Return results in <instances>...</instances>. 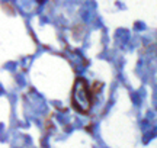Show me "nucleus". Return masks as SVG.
<instances>
[{"mask_svg": "<svg viewBox=\"0 0 157 148\" xmlns=\"http://www.w3.org/2000/svg\"><path fill=\"white\" fill-rule=\"evenodd\" d=\"M102 83L99 81H93V84L90 86L86 79L83 77H76L73 83V89H71V108L82 115H87L90 112V109L95 103L96 94L101 91Z\"/></svg>", "mask_w": 157, "mask_h": 148, "instance_id": "1", "label": "nucleus"}]
</instances>
